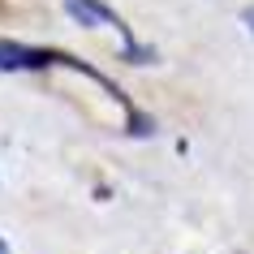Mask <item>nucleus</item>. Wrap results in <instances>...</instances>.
Instances as JSON below:
<instances>
[{
	"label": "nucleus",
	"instance_id": "obj_2",
	"mask_svg": "<svg viewBox=\"0 0 254 254\" xmlns=\"http://www.w3.org/2000/svg\"><path fill=\"white\" fill-rule=\"evenodd\" d=\"M65 13L73 17L78 26H86V30H104V26L117 30V35H121V56H125L129 65H147V61H155V52L134 39V30L125 26V17H121L108 0H65Z\"/></svg>",
	"mask_w": 254,
	"mask_h": 254
},
{
	"label": "nucleus",
	"instance_id": "obj_4",
	"mask_svg": "<svg viewBox=\"0 0 254 254\" xmlns=\"http://www.w3.org/2000/svg\"><path fill=\"white\" fill-rule=\"evenodd\" d=\"M0 254H9V241H4V237H0Z\"/></svg>",
	"mask_w": 254,
	"mask_h": 254
},
{
	"label": "nucleus",
	"instance_id": "obj_3",
	"mask_svg": "<svg viewBox=\"0 0 254 254\" xmlns=\"http://www.w3.org/2000/svg\"><path fill=\"white\" fill-rule=\"evenodd\" d=\"M241 22H246V30L254 35V4H250V9H241Z\"/></svg>",
	"mask_w": 254,
	"mask_h": 254
},
{
	"label": "nucleus",
	"instance_id": "obj_1",
	"mask_svg": "<svg viewBox=\"0 0 254 254\" xmlns=\"http://www.w3.org/2000/svg\"><path fill=\"white\" fill-rule=\"evenodd\" d=\"M48 69H73V73H86L91 82H99V86L125 108V125H129V134H134V138H147L151 134L147 117L121 95V86H112V82H108L99 69H91L86 61H78V56H69V52H56V48H35V43L0 39V73H48Z\"/></svg>",
	"mask_w": 254,
	"mask_h": 254
}]
</instances>
